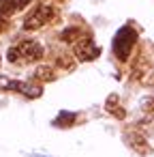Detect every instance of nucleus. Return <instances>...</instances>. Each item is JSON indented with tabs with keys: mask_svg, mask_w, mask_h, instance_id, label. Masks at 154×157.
Listing matches in <instances>:
<instances>
[{
	"mask_svg": "<svg viewBox=\"0 0 154 157\" xmlns=\"http://www.w3.org/2000/svg\"><path fill=\"white\" fill-rule=\"evenodd\" d=\"M73 50H75V56H77L79 60H84V63L94 60V58L101 54V48L92 41L90 35H81V37L73 43Z\"/></svg>",
	"mask_w": 154,
	"mask_h": 157,
	"instance_id": "nucleus-4",
	"label": "nucleus"
},
{
	"mask_svg": "<svg viewBox=\"0 0 154 157\" xmlns=\"http://www.w3.org/2000/svg\"><path fill=\"white\" fill-rule=\"evenodd\" d=\"M39 80H45V82H52L54 78H56V73L52 71V67H41V69H37V73H34Z\"/></svg>",
	"mask_w": 154,
	"mask_h": 157,
	"instance_id": "nucleus-8",
	"label": "nucleus"
},
{
	"mask_svg": "<svg viewBox=\"0 0 154 157\" xmlns=\"http://www.w3.org/2000/svg\"><path fill=\"white\" fill-rule=\"evenodd\" d=\"M7 26V15H2V13H0V30H2Z\"/></svg>",
	"mask_w": 154,
	"mask_h": 157,
	"instance_id": "nucleus-9",
	"label": "nucleus"
},
{
	"mask_svg": "<svg viewBox=\"0 0 154 157\" xmlns=\"http://www.w3.org/2000/svg\"><path fill=\"white\" fill-rule=\"evenodd\" d=\"M30 2H32V0H0V13L9 17V15L26 9Z\"/></svg>",
	"mask_w": 154,
	"mask_h": 157,
	"instance_id": "nucleus-6",
	"label": "nucleus"
},
{
	"mask_svg": "<svg viewBox=\"0 0 154 157\" xmlns=\"http://www.w3.org/2000/svg\"><path fill=\"white\" fill-rule=\"evenodd\" d=\"M135 43H137V30H135L133 26H128V24L122 26V28L116 33L113 43H111L113 54L118 56V60L126 63L128 56H131V52H133V48H135Z\"/></svg>",
	"mask_w": 154,
	"mask_h": 157,
	"instance_id": "nucleus-2",
	"label": "nucleus"
},
{
	"mask_svg": "<svg viewBox=\"0 0 154 157\" xmlns=\"http://www.w3.org/2000/svg\"><path fill=\"white\" fill-rule=\"evenodd\" d=\"M43 54H45L43 45H41L39 41H32V39H30V41H22V43L13 45V48L9 50L7 58H9V63H13V65H28V63L41 60Z\"/></svg>",
	"mask_w": 154,
	"mask_h": 157,
	"instance_id": "nucleus-1",
	"label": "nucleus"
},
{
	"mask_svg": "<svg viewBox=\"0 0 154 157\" xmlns=\"http://www.w3.org/2000/svg\"><path fill=\"white\" fill-rule=\"evenodd\" d=\"M0 88L17 90L28 99H37V97L43 95V88L39 84H28V82H20V80H9V78H0Z\"/></svg>",
	"mask_w": 154,
	"mask_h": 157,
	"instance_id": "nucleus-5",
	"label": "nucleus"
},
{
	"mask_svg": "<svg viewBox=\"0 0 154 157\" xmlns=\"http://www.w3.org/2000/svg\"><path fill=\"white\" fill-rule=\"evenodd\" d=\"M75 116H77V114H73V112H60V116L54 121V125H56V127H60V125H62V127H69V125L75 123Z\"/></svg>",
	"mask_w": 154,
	"mask_h": 157,
	"instance_id": "nucleus-7",
	"label": "nucleus"
},
{
	"mask_svg": "<svg viewBox=\"0 0 154 157\" xmlns=\"http://www.w3.org/2000/svg\"><path fill=\"white\" fill-rule=\"evenodd\" d=\"M56 15H58V11L52 7V5H37L28 15H26V20H24V30H39V28H43L45 24H49V22H54L56 20Z\"/></svg>",
	"mask_w": 154,
	"mask_h": 157,
	"instance_id": "nucleus-3",
	"label": "nucleus"
}]
</instances>
